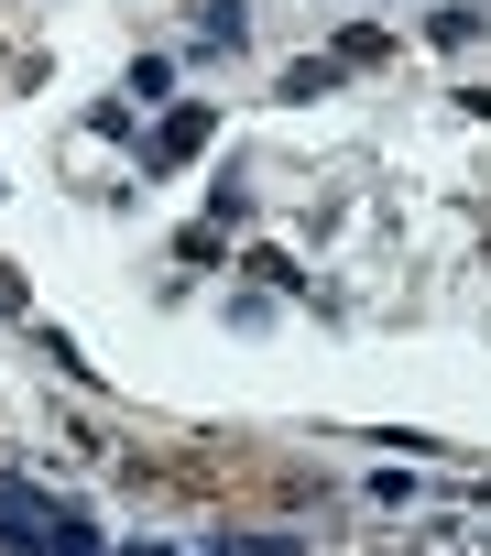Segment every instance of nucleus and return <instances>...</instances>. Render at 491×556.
<instances>
[{
  "label": "nucleus",
  "instance_id": "4",
  "mask_svg": "<svg viewBox=\"0 0 491 556\" xmlns=\"http://www.w3.org/2000/svg\"><path fill=\"white\" fill-rule=\"evenodd\" d=\"M229 556H306V545H285V534H240Z\"/></svg>",
  "mask_w": 491,
  "mask_h": 556
},
{
  "label": "nucleus",
  "instance_id": "3",
  "mask_svg": "<svg viewBox=\"0 0 491 556\" xmlns=\"http://www.w3.org/2000/svg\"><path fill=\"white\" fill-rule=\"evenodd\" d=\"M197 131H207V110H175V121H164V142H153V164H186V153H197Z\"/></svg>",
  "mask_w": 491,
  "mask_h": 556
},
{
  "label": "nucleus",
  "instance_id": "1",
  "mask_svg": "<svg viewBox=\"0 0 491 556\" xmlns=\"http://www.w3.org/2000/svg\"><path fill=\"white\" fill-rule=\"evenodd\" d=\"M0 545H12V556H110L88 513H55V502H34L23 480H0Z\"/></svg>",
  "mask_w": 491,
  "mask_h": 556
},
{
  "label": "nucleus",
  "instance_id": "2",
  "mask_svg": "<svg viewBox=\"0 0 491 556\" xmlns=\"http://www.w3.org/2000/svg\"><path fill=\"white\" fill-rule=\"evenodd\" d=\"M197 45L207 55H240V0H197Z\"/></svg>",
  "mask_w": 491,
  "mask_h": 556
}]
</instances>
